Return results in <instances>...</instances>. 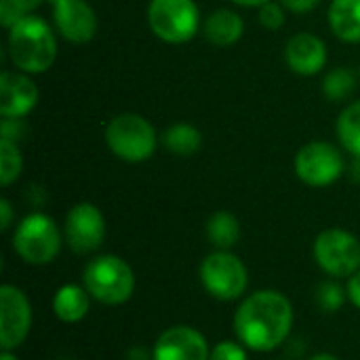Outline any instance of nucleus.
Masks as SVG:
<instances>
[{
  "label": "nucleus",
  "instance_id": "obj_1",
  "mask_svg": "<svg viewBox=\"0 0 360 360\" xmlns=\"http://www.w3.org/2000/svg\"><path fill=\"white\" fill-rule=\"evenodd\" d=\"M293 327V306L281 291L264 289L249 295L236 316L238 342L255 352H270L285 344Z\"/></svg>",
  "mask_w": 360,
  "mask_h": 360
},
{
  "label": "nucleus",
  "instance_id": "obj_2",
  "mask_svg": "<svg viewBox=\"0 0 360 360\" xmlns=\"http://www.w3.org/2000/svg\"><path fill=\"white\" fill-rule=\"evenodd\" d=\"M6 53L15 70L30 76L44 74L57 59L55 30L46 19L30 13L8 30Z\"/></svg>",
  "mask_w": 360,
  "mask_h": 360
},
{
  "label": "nucleus",
  "instance_id": "obj_3",
  "mask_svg": "<svg viewBox=\"0 0 360 360\" xmlns=\"http://www.w3.org/2000/svg\"><path fill=\"white\" fill-rule=\"evenodd\" d=\"M105 143L110 152L124 162H146L154 156L158 133L154 124L135 112L116 114L105 124Z\"/></svg>",
  "mask_w": 360,
  "mask_h": 360
},
{
  "label": "nucleus",
  "instance_id": "obj_4",
  "mask_svg": "<svg viewBox=\"0 0 360 360\" xmlns=\"http://www.w3.org/2000/svg\"><path fill=\"white\" fill-rule=\"evenodd\" d=\"M146 17L152 34L167 44H186L202 27L194 0H150Z\"/></svg>",
  "mask_w": 360,
  "mask_h": 360
},
{
  "label": "nucleus",
  "instance_id": "obj_5",
  "mask_svg": "<svg viewBox=\"0 0 360 360\" xmlns=\"http://www.w3.org/2000/svg\"><path fill=\"white\" fill-rule=\"evenodd\" d=\"M84 289L105 306H120L135 291V274L131 266L116 255H101L84 268Z\"/></svg>",
  "mask_w": 360,
  "mask_h": 360
},
{
  "label": "nucleus",
  "instance_id": "obj_6",
  "mask_svg": "<svg viewBox=\"0 0 360 360\" xmlns=\"http://www.w3.org/2000/svg\"><path fill=\"white\" fill-rule=\"evenodd\" d=\"M13 247L25 264L46 266L61 251V232L49 215L30 213L15 228Z\"/></svg>",
  "mask_w": 360,
  "mask_h": 360
},
{
  "label": "nucleus",
  "instance_id": "obj_7",
  "mask_svg": "<svg viewBox=\"0 0 360 360\" xmlns=\"http://www.w3.org/2000/svg\"><path fill=\"white\" fill-rule=\"evenodd\" d=\"M314 259L333 278H350L360 270V240L348 230L329 228L314 240Z\"/></svg>",
  "mask_w": 360,
  "mask_h": 360
},
{
  "label": "nucleus",
  "instance_id": "obj_8",
  "mask_svg": "<svg viewBox=\"0 0 360 360\" xmlns=\"http://www.w3.org/2000/svg\"><path fill=\"white\" fill-rule=\"evenodd\" d=\"M202 287L221 302H234L245 295L249 272L240 257L230 251H215L200 264Z\"/></svg>",
  "mask_w": 360,
  "mask_h": 360
},
{
  "label": "nucleus",
  "instance_id": "obj_9",
  "mask_svg": "<svg viewBox=\"0 0 360 360\" xmlns=\"http://www.w3.org/2000/svg\"><path fill=\"white\" fill-rule=\"evenodd\" d=\"M295 175L310 188H327L346 171L342 152L329 141H310L295 154Z\"/></svg>",
  "mask_w": 360,
  "mask_h": 360
},
{
  "label": "nucleus",
  "instance_id": "obj_10",
  "mask_svg": "<svg viewBox=\"0 0 360 360\" xmlns=\"http://www.w3.org/2000/svg\"><path fill=\"white\" fill-rule=\"evenodd\" d=\"M63 236L72 251L76 253H93L105 240V217L101 209L93 202L74 205L63 224Z\"/></svg>",
  "mask_w": 360,
  "mask_h": 360
},
{
  "label": "nucleus",
  "instance_id": "obj_11",
  "mask_svg": "<svg viewBox=\"0 0 360 360\" xmlns=\"http://www.w3.org/2000/svg\"><path fill=\"white\" fill-rule=\"evenodd\" d=\"M32 325V308L25 293L13 285L0 289V346L2 350L19 348Z\"/></svg>",
  "mask_w": 360,
  "mask_h": 360
},
{
  "label": "nucleus",
  "instance_id": "obj_12",
  "mask_svg": "<svg viewBox=\"0 0 360 360\" xmlns=\"http://www.w3.org/2000/svg\"><path fill=\"white\" fill-rule=\"evenodd\" d=\"M55 32L72 42L86 44L97 34V15L86 0H51Z\"/></svg>",
  "mask_w": 360,
  "mask_h": 360
},
{
  "label": "nucleus",
  "instance_id": "obj_13",
  "mask_svg": "<svg viewBox=\"0 0 360 360\" xmlns=\"http://www.w3.org/2000/svg\"><path fill=\"white\" fill-rule=\"evenodd\" d=\"M211 350L200 331L177 325L167 329L154 344V360H209Z\"/></svg>",
  "mask_w": 360,
  "mask_h": 360
},
{
  "label": "nucleus",
  "instance_id": "obj_14",
  "mask_svg": "<svg viewBox=\"0 0 360 360\" xmlns=\"http://www.w3.org/2000/svg\"><path fill=\"white\" fill-rule=\"evenodd\" d=\"M38 103V86L30 74L4 70L0 74V116L23 118Z\"/></svg>",
  "mask_w": 360,
  "mask_h": 360
},
{
  "label": "nucleus",
  "instance_id": "obj_15",
  "mask_svg": "<svg viewBox=\"0 0 360 360\" xmlns=\"http://www.w3.org/2000/svg\"><path fill=\"white\" fill-rule=\"evenodd\" d=\"M285 61L297 76H314L327 63V44L312 32H297L285 44Z\"/></svg>",
  "mask_w": 360,
  "mask_h": 360
},
{
  "label": "nucleus",
  "instance_id": "obj_16",
  "mask_svg": "<svg viewBox=\"0 0 360 360\" xmlns=\"http://www.w3.org/2000/svg\"><path fill=\"white\" fill-rule=\"evenodd\" d=\"M243 34H245V21L232 8H215L202 21V36L213 46H221V49L232 46L243 38Z\"/></svg>",
  "mask_w": 360,
  "mask_h": 360
},
{
  "label": "nucleus",
  "instance_id": "obj_17",
  "mask_svg": "<svg viewBox=\"0 0 360 360\" xmlns=\"http://www.w3.org/2000/svg\"><path fill=\"white\" fill-rule=\"evenodd\" d=\"M327 21L335 38L348 44L360 42V0H331Z\"/></svg>",
  "mask_w": 360,
  "mask_h": 360
},
{
  "label": "nucleus",
  "instance_id": "obj_18",
  "mask_svg": "<svg viewBox=\"0 0 360 360\" xmlns=\"http://www.w3.org/2000/svg\"><path fill=\"white\" fill-rule=\"evenodd\" d=\"M53 312L63 323H80L89 312V291L78 285H63L53 297Z\"/></svg>",
  "mask_w": 360,
  "mask_h": 360
},
{
  "label": "nucleus",
  "instance_id": "obj_19",
  "mask_svg": "<svg viewBox=\"0 0 360 360\" xmlns=\"http://www.w3.org/2000/svg\"><path fill=\"white\" fill-rule=\"evenodd\" d=\"M160 143L173 156H194L202 146V133L190 122H175L167 127L160 135Z\"/></svg>",
  "mask_w": 360,
  "mask_h": 360
},
{
  "label": "nucleus",
  "instance_id": "obj_20",
  "mask_svg": "<svg viewBox=\"0 0 360 360\" xmlns=\"http://www.w3.org/2000/svg\"><path fill=\"white\" fill-rule=\"evenodd\" d=\"M207 238L219 251L232 249L240 238V224L230 211H217L207 221Z\"/></svg>",
  "mask_w": 360,
  "mask_h": 360
},
{
  "label": "nucleus",
  "instance_id": "obj_21",
  "mask_svg": "<svg viewBox=\"0 0 360 360\" xmlns=\"http://www.w3.org/2000/svg\"><path fill=\"white\" fill-rule=\"evenodd\" d=\"M338 139L346 152L352 156H360V99L348 103L335 124Z\"/></svg>",
  "mask_w": 360,
  "mask_h": 360
},
{
  "label": "nucleus",
  "instance_id": "obj_22",
  "mask_svg": "<svg viewBox=\"0 0 360 360\" xmlns=\"http://www.w3.org/2000/svg\"><path fill=\"white\" fill-rule=\"evenodd\" d=\"M356 89V74L350 68H333L323 78V93L329 101H344Z\"/></svg>",
  "mask_w": 360,
  "mask_h": 360
},
{
  "label": "nucleus",
  "instance_id": "obj_23",
  "mask_svg": "<svg viewBox=\"0 0 360 360\" xmlns=\"http://www.w3.org/2000/svg\"><path fill=\"white\" fill-rule=\"evenodd\" d=\"M23 171V156L17 143L0 139V186L8 188Z\"/></svg>",
  "mask_w": 360,
  "mask_h": 360
},
{
  "label": "nucleus",
  "instance_id": "obj_24",
  "mask_svg": "<svg viewBox=\"0 0 360 360\" xmlns=\"http://www.w3.org/2000/svg\"><path fill=\"white\" fill-rule=\"evenodd\" d=\"M257 19H259V23L266 27V30H270V32H276V30H281L283 25H285V21H287V8L283 6V2L278 0H268L266 4H262L259 8H257Z\"/></svg>",
  "mask_w": 360,
  "mask_h": 360
},
{
  "label": "nucleus",
  "instance_id": "obj_25",
  "mask_svg": "<svg viewBox=\"0 0 360 360\" xmlns=\"http://www.w3.org/2000/svg\"><path fill=\"white\" fill-rule=\"evenodd\" d=\"M348 297V291H344L338 283H323L316 291L319 306L325 312H338Z\"/></svg>",
  "mask_w": 360,
  "mask_h": 360
},
{
  "label": "nucleus",
  "instance_id": "obj_26",
  "mask_svg": "<svg viewBox=\"0 0 360 360\" xmlns=\"http://www.w3.org/2000/svg\"><path fill=\"white\" fill-rule=\"evenodd\" d=\"M209 360H249L247 359V352L243 348L240 342H219L213 350H211V356Z\"/></svg>",
  "mask_w": 360,
  "mask_h": 360
},
{
  "label": "nucleus",
  "instance_id": "obj_27",
  "mask_svg": "<svg viewBox=\"0 0 360 360\" xmlns=\"http://www.w3.org/2000/svg\"><path fill=\"white\" fill-rule=\"evenodd\" d=\"M27 133V127L23 118H2L0 122V139H6L11 143H19Z\"/></svg>",
  "mask_w": 360,
  "mask_h": 360
},
{
  "label": "nucleus",
  "instance_id": "obj_28",
  "mask_svg": "<svg viewBox=\"0 0 360 360\" xmlns=\"http://www.w3.org/2000/svg\"><path fill=\"white\" fill-rule=\"evenodd\" d=\"M21 17H25L11 0H0V25L8 32Z\"/></svg>",
  "mask_w": 360,
  "mask_h": 360
},
{
  "label": "nucleus",
  "instance_id": "obj_29",
  "mask_svg": "<svg viewBox=\"0 0 360 360\" xmlns=\"http://www.w3.org/2000/svg\"><path fill=\"white\" fill-rule=\"evenodd\" d=\"M281 2L291 13H310L319 4V0H281Z\"/></svg>",
  "mask_w": 360,
  "mask_h": 360
},
{
  "label": "nucleus",
  "instance_id": "obj_30",
  "mask_svg": "<svg viewBox=\"0 0 360 360\" xmlns=\"http://www.w3.org/2000/svg\"><path fill=\"white\" fill-rule=\"evenodd\" d=\"M346 291H348V300L356 306L360 310V270L356 274H352L350 276V281H348V287H346Z\"/></svg>",
  "mask_w": 360,
  "mask_h": 360
},
{
  "label": "nucleus",
  "instance_id": "obj_31",
  "mask_svg": "<svg viewBox=\"0 0 360 360\" xmlns=\"http://www.w3.org/2000/svg\"><path fill=\"white\" fill-rule=\"evenodd\" d=\"M13 224V207L6 198L0 200V230L6 232Z\"/></svg>",
  "mask_w": 360,
  "mask_h": 360
},
{
  "label": "nucleus",
  "instance_id": "obj_32",
  "mask_svg": "<svg viewBox=\"0 0 360 360\" xmlns=\"http://www.w3.org/2000/svg\"><path fill=\"white\" fill-rule=\"evenodd\" d=\"M11 2H13V4L23 13V15H30V13H34V11L40 6L44 0H11Z\"/></svg>",
  "mask_w": 360,
  "mask_h": 360
},
{
  "label": "nucleus",
  "instance_id": "obj_33",
  "mask_svg": "<svg viewBox=\"0 0 360 360\" xmlns=\"http://www.w3.org/2000/svg\"><path fill=\"white\" fill-rule=\"evenodd\" d=\"M230 2H234L236 6H247V8H259L262 4H266L268 0H230Z\"/></svg>",
  "mask_w": 360,
  "mask_h": 360
},
{
  "label": "nucleus",
  "instance_id": "obj_34",
  "mask_svg": "<svg viewBox=\"0 0 360 360\" xmlns=\"http://www.w3.org/2000/svg\"><path fill=\"white\" fill-rule=\"evenodd\" d=\"M350 175L354 181L360 184V156H352V165H350Z\"/></svg>",
  "mask_w": 360,
  "mask_h": 360
},
{
  "label": "nucleus",
  "instance_id": "obj_35",
  "mask_svg": "<svg viewBox=\"0 0 360 360\" xmlns=\"http://www.w3.org/2000/svg\"><path fill=\"white\" fill-rule=\"evenodd\" d=\"M0 360H17V356L11 352V350H2V354H0Z\"/></svg>",
  "mask_w": 360,
  "mask_h": 360
},
{
  "label": "nucleus",
  "instance_id": "obj_36",
  "mask_svg": "<svg viewBox=\"0 0 360 360\" xmlns=\"http://www.w3.org/2000/svg\"><path fill=\"white\" fill-rule=\"evenodd\" d=\"M312 360H340L338 356H333V354H316Z\"/></svg>",
  "mask_w": 360,
  "mask_h": 360
}]
</instances>
